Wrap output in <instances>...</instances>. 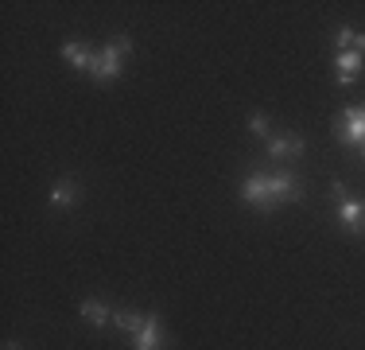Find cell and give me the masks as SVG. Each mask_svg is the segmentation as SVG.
I'll return each mask as SVG.
<instances>
[{"label":"cell","mask_w":365,"mask_h":350,"mask_svg":"<svg viewBox=\"0 0 365 350\" xmlns=\"http://www.w3.org/2000/svg\"><path fill=\"white\" fill-rule=\"evenodd\" d=\"M241 199L253 203L260 210H272L280 203H295L299 199V183H295L292 171H272V175H249L245 187H241Z\"/></svg>","instance_id":"6da1fadb"},{"label":"cell","mask_w":365,"mask_h":350,"mask_svg":"<svg viewBox=\"0 0 365 350\" xmlns=\"http://www.w3.org/2000/svg\"><path fill=\"white\" fill-rule=\"evenodd\" d=\"M113 319H117V327H125L136 335V350H163V331H160V319H155V315L117 311Z\"/></svg>","instance_id":"7a4b0ae2"},{"label":"cell","mask_w":365,"mask_h":350,"mask_svg":"<svg viewBox=\"0 0 365 350\" xmlns=\"http://www.w3.org/2000/svg\"><path fill=\"white\" fill-rule=\"evenodd\" d=\"M133 51V39L128 35H117L113 43H106V47L98 51V63H93L90 78H98V82H113V78H120V59Z\"/></svg>","instance_id":"3957f363"},{"label":"cell","mask_w":365,"mask_h":350,"mask_svg":"<svg viewBox=\"0 0 365 350\" xmlns=\"http://www.w3.org/2000/svg\"><path fill=\"white\" fill-rule=\"evenodd\" d=\"M334 133H338V140H342V144L365 148V105H358V109H346L342 117H338Z\"/></svg>","instance_id":"277c9868"},{"label":"cell","mask_w":365,"mask_h":350,"mask_svg":"<svg viewBox=\"0 0 365 350\" xmlns=\"http://www.w3.org/2000/svg\"><path fill=\"white\" fill-rule=\"evenodd\" d=\"M338 222H342L350 234H365V203L342 199V206H338Z\"/></svg>","instance_id":"5b68a950"},{"label":"cell","mask_w":365,"mask_h":350,"mask_svg":"<svg viewBox=\"0 0 365 350\" xmlns=\"http://www.w3.org/2000/svg\"><path fill=\"white\" fill-rule=\"evenodd\" d=\"M268 156H276V160H295V156H303V140L299 136H272L268 140Z\"/></svg>","instance_id":"8992f818"},{"label":"cell","mask_w":365,"mask_h":350,"mask_svg":"<svg viewBox=\"0 0 365 350\" xmlns=\"http://www.w3.org/2000/svg\"><path fill=\"white\" fill-rule=\"evenodd\" d=\"M361 51H338V82L342 86H350L354 78H358V70H361Z\"/></svg>","instance_id":"52a82bcc"},{"label":"cell","mask_w":365,"mask_h":350,"mask_svg":"<svg viewBox=\"0 0 365 350\" xmlns=\"http://www.w3.org/2000/svg\"><path fill=\"white\" fill-rule=\"evenodd\" d=\"M63 59H71L78 70H86V74H90L93 63H98V51L82 47V43H63Z\"/></svg>","instance_id":"ba28073f"},{"label":"cell","mask_w":365,"mask_h":350,"mask_svg":"<svg viewBox=\"0 0 365 350\" xmlns=\"http://www.w3.org/2000/svg\"><path fill=\"white\" fill-rule=\"evenodd\" d=\"M82 319H90L93 327H106V323L113 319V311L101 300H82Z\"/></svg>","instance_id":"9c48e42d"},{"label":"cell","mask_w":365,"mask_h":350,"mask_svg":"<svg viewBox=\"0 0 365 350\" xmlns=\"http://www.w3.org/2000/svg\"><path fill=\"white\" fill-rule=\"evenodd\" d=\"M334 47H338V51L354 47V51H361V55H365V35L350 31V28H338V35H334Z\"/></svg>","instance_id":"30bf717a"},{"label":"cell","mask_w":365,"mask_h":350,"mask_svg":"<svg viewBox=\"0 0 365 350\" xmlns=\"http://www.w3.org/2000/svg\"><path fill=\"white\" fill-rule=\"evenodd\" d=\"M71 203H74V183L71 179L55 183V187H51V206H71Z\"/></svg>","instance_id":"8fae6325"},{"label":"cell","mask_w":365,"mask_h":350,"mask_svg":"<svg viewBox=\"0 0 365 350\" xmlns=\"http://www.w3.org/2000/svg\"><path fill=\"white\" fill-rule=\"evenodd\" d=\"M249 129H253L257 136H268V117L264 113H253V117H249Z\"/></svg>","instance_id":"7c38bea8"},{"label":"cell","mask_w":365,"mask_h":350,"mask_svg":"<svg viewBox=\"0 0 365 350\" xmlns=\"http://www.w3.org/2000/svg\"><path fill=\"white\" fill-rule=\"evenodd\" d=\"M8 350H16V346H8Z\"/></svg>","instance_id":"4fadbf2b"},{"label":"cell","mask_w":365,"mask_h":350,"mask_svg":"<svg viewBox=\"0 0 365 350\" xmlns=\"http://www.w3.org/2000/svg\"><path fill=\"white\" fill-rule=\"evenodd\" d=\"M361 152H365V148H361Z\"/></svg>","instance_id":"5bb4252c"}]
</instances>
